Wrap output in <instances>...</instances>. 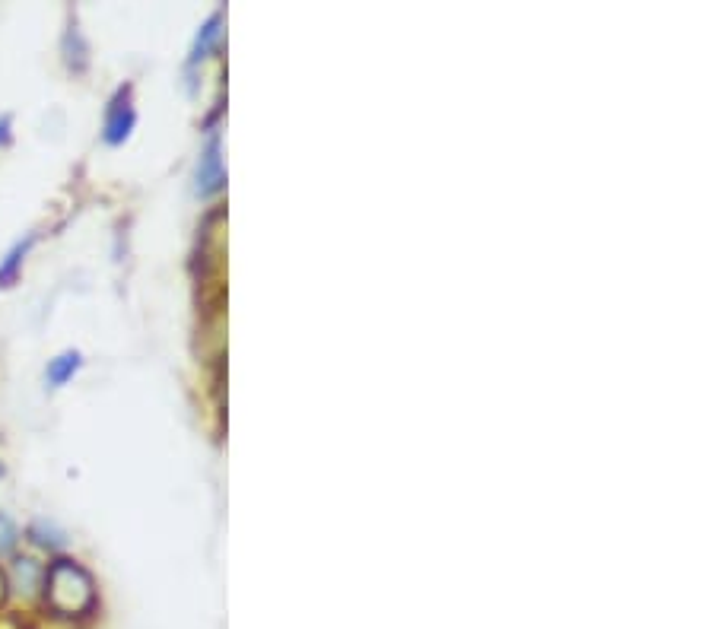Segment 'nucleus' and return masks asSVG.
Masks as SVG:
<instances>
[{
    "label": "nucleus",
    "mask_w": 715,
    "mask_h": 629,
    "mask_svg": "<svg viewBox=\"0 0 715 629\" xmlns=\"http://www.w3.org/2000/svg\"><path fill=\"white\" fill-rule=\"evenodd\" d=\"M45 604L58 617H83L96 607V582L80 563L74 560H55L45 572Z\"/></svg>",
    "instance_id": "f257e3e1"
},
{
    "label": "nucleus",
    "mask_w": 715,
    "mask_h": 629,
    "mask_svg": "<svg viewBox=\"0 0 715 629\" xmlns=\"http://www.w3.org/2000/svg\"><path fill=\"white\" fill-rule=\"evenodd\" d=\"M137 124V112H134V102H131V86H121L115 99L109 102V112H105V128H102V137L109 147H118L131 137Z\"/></svg>",
    "instance_id": "f03ea898"
},
{
    "label": "nucleus",
    "mask_w": 715,
    "mask_h": 629,
    "mask_svg": "<svg viewBox=\"0 0 715 629\" xmlns=\"http://www.w3.org/2000/svg\"><path fill=\"white\" fill-rule=\"evenodd\" d=\"M223 182H226V172H223V156H220V137L213 134L198 163V194L201 197L217 194Z\"/></svg>",
    "instance_id": "7ed1b4c3"
},
{
    "label": "nucleus",
    "mask_w": 715,
    "mask_h": 629,
    "mask_svg": "<svg viewBox=\"0 0 715 629\" xmlns=\"http://www.w3.org/2000/svg\"><path fill=\"white\" fill-rule=\"evenodd\" d=\"M80 366H83L80 353H77V350H67V353H61V356L51 359V363H48V372H45V379H48L51 388H61L64 382L74 379V372H77Z\"/></svg>",
    "instance_id": "20e7f679"
},
{
    "label": "nucleus",
    "mask_w": 715,
    "mask_h": 629,
    "mask_svg": "<svg viewBox=\"0 0 715 629\" xmlns=\"http://www.w3.org/2000/svg\"><path fill=\"white\" fill-rule=\"evenodd\" d=\"M223 26V13H213L210 20L201 26V32H198V39H194V48H191V61H204L210 51H213V45L220 42V29Z\"/></svg>",
    "instance_id": "39448f33"
},
{
    "label": "nucleus",
    "mask_w": 715,
    "mask_h": 629,
    "mask_svg": "<svg viewBox=\"0 0 715 629\" xmlns=\"http://www.w3.org/2000/svg\"><path fill=\"white\" fill-rule=\"evenodd\" d=\"M32 245H35V232H32V236H26V242H16L10 248V255L4 258V264H0V286H13L16 283V277H20V267H23V261H26Z\"/></svg>",
    "instance_id": "423d86ee"
},
{
    "label": "nucleus",
    "mask_w": 715,
    "mask_h": 629,
    "mask_svg": "<svg viewBox=\"0 0 715 629\" xmlns=\"http://www.w3.org/2000/svg\"><path fill=\"white\" fill-rule=\"evenodd\" d=\"M16 541H20V531H16V525L7 515H0V556L13 553Z\"/></svg>",
    "instance_id": "0eeeda50"
},
{
    "label": "nucleus",
    "mask_w": 715,
    "mask_h": 629,
    "mask_svg": "<svg viewBox=\"0 0 715 629\" xmlns=\"http://www.w3.org/2000/svg\"><path fill=\"white\" fill-rule=\"evenodd\" d=\"M10 143V115H0V147Z\"/></svg>",
    "instance_id": "6e6552de"
},
{
    "label": "nucleus",
    "mask_w": 715,
    "mask_h": 629,
    "mask_svg": "<svg viewBox=\"0 0 715 629\" xmlns=\"http://www.w3.org/2000/svg\"><path fill=\"white\" fill-rule=\"evenodd\" d=\"M7 598V579H4V572H0V604H4Z\"/></svg>",
    "instance_id": "1a4fd4ad"
},
{
    "label": "nucleus",
    "mask_w": 715,
    "mask_h": 629,
    "mask_svg": "<svg viewBox=\"0 0 715 629\" xmlns=\"http://www.w3.org/2000/svg\"><path fill=\"white\" fill-rule=\"evenodd\" d=\"M0 477H4V464H0Z\"/></svg>",
    "instance_id": "9d476101"
}]
</instances>
